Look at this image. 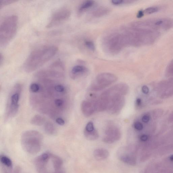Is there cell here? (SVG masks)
Instances as JSON below:
<instances>
[{
    "instance_id": "obj_1",
    "label": "cell",
    "mask_w": 173,
    "mask_h": 173,
    "mask_svg": "<svg viewBox=\"0 0 173 173\" xmlns=\"http://www.w3.org/2000/svg\"><path fill=\"white\" fill-rule=\"evenodd\" d=\"M58 51L57 47L51 45L43 46L35 49L26 59L23 68L27 72L34 71L52 58Z\"/></svg>"
},
{
    "instance_id": "obj_2",
    "label": "cell",
    "mask_w": 173,
    "mask_h": 173,
    "mask_svg": "<svg viewBox=\"0 0 173 173\" xmlns=\"http://www.w3.org/2000/svg\"><path fill=\"white\" fill-rule=\"evenodd\" d=\"M128 45L140 46L151 45L159 37V31L147 29H124Z\"/></svg>"
},
{
    "instance_id": "obj_3",
    "label": "cell",
    "mask_w": 173,
    "mask_h": 173,
    "mask_svg": "<svg viewBox=\"0 0 173 173\" xmlns=\"http://www.w3.org/2000/svg\"><path fill=\"white\" fill-rule=\"evenodd\" d=\"M124 90L119 84L105 90L101 96L107 100L108 106L107 111L111 115L119 113L125 104Z\"/></svg>"
},
{
    "instance_id": "obj_4",
    "label": "cell",
    "mask_w": 173,
    "mask_h": 173,
    "mask_svg": "<svg viewBox=\"0 0 173 173\" xmlns=\"http://www.w3.org/2000/svg\"><path fill=\"white\" fill-rule=\"evenodd\" d=\"M103 46L106 52L112 54L119 53L128 46L123 29L113 30L105 35L103 40Z\"/></svg>"
},
{
    "instance_id": "obj_5",
    "label": "cell",
    "mask_w": 173,
    "mask_h": 173,
    "mask_svg": "<svg viewBox=\"0 0 173 173\" xmlns=\"http://www.w3.org/2000/svg\"><path fill=\"white\" fill-rule=\"evenodd\" d=\"M129 27L134 29H147L157 31L167 30L173 28V19L166 17L148 19L133 22L130 25Z\"/></svg>"
},
{
    "instance_id": "obj_6",
    "label": "cell",
    "mask_w": 173,
    "mask_h": 173,
    "mask_svg": "<svg viewBox=\"0 0 173 173\" xmlns=\"http://www.w3.org/2000/svg\"><path fill=\"white\" fill-rule=\"evenodd\" d=\"M43 139V136L40 132L34 130L26 131L21 137L22 147L29 154H36L41 150Z\"/></svg>"
},
{
    "instance_id": "obj_7",
    "label": "cell",
    "mask_w": 173,
    "mask_h": 173,
    "mask_svg": "<svg viewBox=\"0 0 173 173\" xmlns=\"http://www.w3.org/2000/svg\"><path fill=\"white\" fill-rule=\"evenodd\" d=\"M18 24L17 16L11 15L6 17L0 26V45L4 47L12 40L16 33Z\"/></svg>"
},
{
    "instance_id": "obj_8",
    "label": "cell",
    "mask_w": 173,
    "mask_h": 173,
    "mask_svg": "<svg viewBox=\"0 0 173 173\" xmlns=\"http://www.w3.org/2000/svg\"><path fill=\"white\" fill-rule=\"evenodd\" d=\"M138 149L139 147L135 145L121 147L117 152L118 158L125 164L135 166L137 163V155Z\"/></svg>"
},
{
    "instance_id": "obj_9",
    "label": "cell",
    "mask_w": 173,
    "mask_h": 173,
    "mask_svg": "<svg viewBox=\"0 0 173 173\" xmlns=\"http://www.w3.org/2000/svg\"><path fill=\"white\" fill-rule=\"evenodd\" d=\"M115 75L105 72L98 75L90 86V90L93 91H100L107 87L117 80Z\"/></svg>"
},
{
    "instance_id": "obj_10",
    "label": "cell",
    "mask_w": 173,
    "mask_h": 173,
    "mask_svg": "<svg viewBox=\"0 0 173 173\" xmlns=\"http://www.w3.org/2000/svg\"><path fill=\"white\" fill-rule=\"evenodd\" d=\"M70 10L66 7H62L55 11L51 17L46 28L49 29L63 24L70 18Z\"/></svg>"
},
{
    "instance_id": "obj_11",
    "label": "cell",
    "mask_w": 173,
    "mask_h": 173,
    "mask_svg": "<svg viewBox=\"0 0 173 173\" xmlns=\"http://www.w3.org/2000/svg\"><path fill=\"white\" fill-rule=\"evenodd\" d=\"M13 91L9 97L8 104H7L6 113L7 116L8 118L14 116L18 111V103L21 91V85H16Z\"/></svg>"
},
{
    "instance_id": "obj_12",
    "label": "cell",
    "mask_w": 173,
    "mask_h": 173,
    "mask_svg": "<svg viewBox=\"0 0 173 173\" xmlns=\"http://www.w3.org/2000/svg\"><path fill=\"white\" fill-rule=\"evenodd\" d=\"M105 133L103 140L108 144H112L119 141L121 136L120 129L114 125H109L105 129Z\"/></svg>"
},
{
    "instance_id": "obj_13",
    "label": "cell",
    "mask_w": 173,
    "mask_h": 173,
    "mask_svg": "<svg viewBox=\"0 0 173 173\" xmlns=\"http://www.w3.org/2000/svg\"><path fill=\"white\" fill-rule=\"evenodd\" d=\"M88 72V69L85 66L82 65H76L73 66L71 70L70 76L72 79L75 80L85 76Z\"/></svg>"
},
{
    "instance_id": "obj_14",
    "label": "cell",
    "mask_w": 173,
    "mask_h": 173,
    "mask_svg": "<svg viewBox=\"0 0 173 173\" xmlns=\"http://www.w3.org/2000/svg\"><path fill=\"white\" fill-rule=\"evenodd\" d=\"M81 109L82 114L86 117L91 116L96 112L93 104L88 101H84L82 102Z\"/></svg>"
},
{
    "instance_id": "obj_15",
    "label": "cell",
    "mask_w": 173,
    "mask_h": 173,
    "mask_svg": "<svg viewBox=\"0 0 173 173\" xmlns=\"http://www.w3.org/2000/svg\"><path fill=\"white\" fill-rule=\"evenodd\" d=\"M93 155L96 160H104L107 159L109 156V151L104 148H100L96 149L93 152Z\"/></svg>"
},
{
    "instance_id": "obj_16",
    "label": "cell",
    "mask_w": 173,
    "mask_h": 173,
    "mask_svg": "<svg viewBox=\"0 0 173 173\" xmlns=\"http://www.w3.org/2000/svg\"><path fill=\"white\" fill-rule=\"evenodd\" d=\"M173 152V141L162 144V146L158 149L160 155L163 156Z\"/></svg>"
},
{
    "instance_id": "obj_17",
    "label": "cell",
    "mask_w": 173,
    "mask_h": 173,
    "mask_svg": "<svg viewBox=\"0 0 173 173\" xmlns=\"http://www.w3.org/2000/svg\"><path fill=\"white\" fill-rule=\"evenodd\" d=\"M110 11V9L107 7L100 6L94 9L92 12V14L94 17H100L107 15Z\"/></svg>"
},
{
    "instance_id": "obj_18",
    "label": "cell",
    "mask_w": 173,
    "mask_h": 173,
    "mask_svg": "<svg viewBox=\"0 0 173 173\" xmlns=\"http://www.w3.org/2000/svg\"><path fill=\"white\" fill-rule=\"evenodd\" d=\"M95 2L92 0H88L82 2L78 7V14H81L91 8L95 4Z\"/></svg>"
},
{
    "instance_id": "obj_19",
    "label": "cell",
    "mask_w": 173,
    "mask_h": 173,
    "mask_svg": "<svg viewBox=\"0 0 173 173\" xmlns=\"http://www.w3.org/2000/svg\"><path fill=\"white\" fill-rule=\"evenodd\" d=\"M84 132L86 138L89 140L94 141L99 138V133L96 129L92 132H88L84 130Z\"/></svg>"
},
{
    "instance_id": "obj_20",
    "label": "cell",
    "mask_w": 173,
    "mask_h": 173,
    "mask_svg": "<svg viewBox=\"0 0 173 173\" xmlns=\"http://www.w3.org/2000/svg\"><path fill=\"white\" fill-rule=\"evenodd\" d=\"M0 160L3 166L11 170L12 168L13 164L12 161L7 157L2 155L0 157Z\"/></svg>"
},
{
    "instance_id": "obj_21",
    "label": "cell",
    "mask_w": 173,
    "mask_h": 173,
    "mask_svg": "<svg viewBox=\"0 0 173 173\" xmlns=\"http://www.w3.org/2000/svg\"><path fill=\"white\" fill-rule=\"evenodd\" d=\"M45 121L44 118L39 115H36L32 118L30 123L34 125L40 126L44 124Z\"/></svg>"
},
{
    "instance_id": "obj_22",
    "label": "cell",
    "mask_w": 173,
    "mask_h": 173,
    "mask_svg": "<svg viewBox=\"0 0 173 173\" xmlns=\"http://www.w3.org/2000/svg\"><path fill=\"white\" fill-rule=\"evenodd\" d=\"M44 129L46 133L49 135H54L56 133L55 128L52 123L49 122L46 123Z\"/></svg>"
},
{
    "instance_id": "obj_23",
    "label": "cell",
    "mask_w": 173,
    "mask_h": 173,
    "mask_svg": "<svg viewBox=\"0 0 173 173\" xmlns=\"http://www.w3.org/2000/svg\"><path fill=\"white\" fill-rule=\"evenodd\" d=\"M156 172L157 173H173V170L163 165L157 164Z\"/></svg>"
},
{
    "instance_id": "obj_24",
    "label": "cell",
    "mask_w": 173,
    "mask_h": 173,
    "mask_svg": "<svg viewBox=\"0 0 173 173\" xmlns=\"http://www.w3.org/2000/svg\"><path fill=\"white\" fill-rule=\"evenodd\" d=\"M161 9L160 7L158 6H153L147 8L143 10L144 15H150L158 12Z\"/></svg>"
},
{
    "instance_id": "obj_25",
    "label": "cell",
    "mask_w": 173,
    "mask_h": 173,
    "mask_svg": "<svg viewBox=\"0 0 173 173\" xmlns=\"http://www.w3.org/2000/svg\"><path fill=\"white\" fill-rule=\"evenodd\" d=\"M163 113L162 109H158L154 110L152 112L153 119H158L163 115Z\"/></svg>"
},
{
    "instance_id": "obj_26",
    "label": "cell",
    "mask_w": 173,
    "mask_h": 173,
    "mask_svg": "<svg viewBox=\"0 0 173 173\" xmlns=\"http://www.w3.org/2000/svg\"><path fill=\"white\" fill-rule=\"evenodd\" d=\"M17 2L13 0H0V9Z\"/></svg>"
},
{
    "instance_id": "obj_27",
    "label": "cell",
    "mask_w": 173,
    "mask_h": 173,
    "mask_svg": "<svg viewBox=\"0 0 173 173\" xmlns=\"http://www.w3.org/2000/svg\"><path fill=\"white\" fill-rule=\"evenodd\" d=\"M85 45L88 49L90 51H93L95 49V46L94 43L91 40H86L84 42Z\"/></svg>"
},
{
    "instance_id": "obj_28",
    "label": "cell",
    "mask_w": 173,
    "mask_h": 173,
    "mask_svg": "<svg viewBox=\"0 0 173 173\" xmlns=\"http://www.w3.org/2000/svg\"><path fill=\"white\" fill-rule=\"evenodd\" d=\"M40 86L36 83L31 84L30 86V89L31 92L37 93L40 90Z\"/></svg>"
},
{
    "instance_id": "obj_29",
    "label": "cell",
    "mask_w": 173,
    "mask_h": 173,
    "mask_svg": "<svg viewBox=\"0 0 173 173\" xmlns=\"http://www.w3.org/2000/svg\"><path fill=\"white\" fill-rule=\"evenodd\" d=\"M133 1H124V0H112L111 3L113 5H120L124 4L131 3Z\"/></svg>"
},
{
    "instance_id": "obj_30",
    "label": "cell",
    "mask_w": 173,
    "mask_h": 173,
    "mask_svg": "<svg viewBox=\"0 0 173 173\" xmlns=\"http://www.w3.org/2000/svg\"><path fill=\"white\" fill-rule=\"evenodd\" d=\"M95 129L93 123L90 121L86 124L84 130L86 131L92 132Z\"/></svg>"
},
{
    "instance_id": "obj_31",
    "label": "cell",
    "mask_w": 173,
    "mask_h": 173,
    "mask_svg": "<svg viewBox=\"0 0 173 173\" xmlns=\"http://www.w3.org/2000/svg\"><path fill=\"white\" fill-rule=\"evenodd\" d=\"M151 116L149 114H147L143 116L142 120L144 123H148L151 120Z\"/></svg>"
},
{
    "instance_id": "obj_32",
    "label": "cell",
    "mask_w": 173,
    "mask_h": 173,
    "mask_svg": "<svg viewBox=\"0 0 173 173\" xmlns=\"http://www.w3.org/2000/svg\"><path fill=\"white\" fill-rule=\"evenodd\" d=\"M150 137L149 135L144 134L141 135L139 138L141 142L147 143L149 141Z\"/></svg>"
},
{
    "instance_id": "obj_33",
    "label": "cell",
    "mask_w": 173,
    "mask_h": 173,
    "mask_svg": "<svg viewBox=\"0 0 173 173\" xmlns=\"http://www.w3.org/2000/svg\"><path fill=\"white\" fill-rule=\"evenodd\" d=\"M54 89L58 93H63L65 91V88L63 86L61 85L56 86L54 87Z\"/></svg>"
},
{
    "instance_id": "obj_34",
    "label": "cell",
    "mask_w": 173,
    "mask_h": 173,
    "mask_svg": "<svg viewBox=\"0 0 173 173\" xmlns=\"http://www.w3.org/2000/svg\"><path fill=\"white\" fill-rule=\"evenodd\" d=\"M134 127L138 131H141L143 129V125L140 122L137 121L134 124Z\"/></svg>"
},
{
    "instance_id": "obj_35",
    "label": "cell",
    "mask_w": 173,
    "mask_h": 173,
    "mask_svg": "<svg viewBox=\"0 0 173 173\" xmlns=\"http://www.w3.org/2000/svg\"><path fill=\"white\" fill-rule=\"evenodd\" d=\"M167 73L169 76L173 77V64L170 63L167 69Z\"/></svg>"
},
{
    "instance_id": "obj_36",
    "label": "cell",
    "mask_w": 173,
    "mask_h": 173,
    "mask_svg": "<svg viewBox=\"0 0 173 173\" xmlns=\"http://www.w3.org/2000/svg\"><path fill=\"white\" fill-rule=\"evenodd\" d=\"M54 102L55 105L57 107H62L64 103V101L61 99H56L55 100Z\"/></svg>"
},
{
    "instance_id": "obj_37",
    "label": "cell",
    "mask_w": 173,
    "mask_h": 173,
    "mask_svg": "<svg viewBox=\"0 0 173 173\" xmlns=\"http://www.w3.org/2000/svg\"><path fill=\"white\" fill-rule=\"evenodd\" d=\"M56 122L59 125H63L65 124V121L62 118H58L56 120Z\"/></svg>"
},
{
    "instance_id": "obj_38",
    "label": "cell",
    "mask_w": 173,
    "mask_h": 173,
    "mask_svg": "<svg viewBox=\"0 0 173 173\" xmlns=\"http://www.w3.org/2000/svg\"><path fill=\"white\" fill-rule=\"evenodd\" d=\"M143 92L145 94H147L148 93L149 89L148 88L147 86L144 85L143 86L142 88Z\"/></svg>"
},
{
    "instance_id": "obj_39",
    "label": "cell",
    "mask_w": 173,
    "mask_h": 173,
    "mask_svg": "<svg viewBox=\"0 0 173 173\" xmlns=\"http://www.w3.org/2000/svg\"><path fill=\"white\" fill-rule=\"evenodd\" d=\"M144 15L143 10H141L138 12L137 13V17L138 18H140L143 17Z\"/></svg>"
},
{
    "instance_id": "obj_40",
    "label": "cell",
    "mask_w": 173,
    "mask_h": 173,
    "mask_svg": "<svg viewBox=\"0 0 173 173\" xmlns=\"http://www.w3.org/2000/svg\"><path fill=\"white\" fill-rule=\"evenodd\" d=\"M136 105L138 107H140L142 105V101L140 99H137L136 101Z\"/></svg>"
},
{
    "instance_id": "obj_41",
    "label": "cell",
    "mask_w": 173,
    "mask_h": 173,
    "mask_svg": "<svg viewBox=\"0 0 173 173\" xmlns=\"http://www.w3.org/2000/svg\"><path fill=\"white\" fill-rule=\"evenodd\" d=\"M168 121L171 123H173V111L169 117Z\"/></svg>"
},
{
    "instance_id": "obj_42",
    "label": "cell",
    "mask_w": 173,
    "mask_h": 173,
    "mask_svg": "<svg viewBox=\"0 0 173 173\" xmlns=\"http://www.w3.org/2000/svg\"><path fill=\"white\" fill-rule=\"evenodd\" d=\"M0 57H1L0 58V65L1 66L3 61V57L1 53L0 54Z\"/></svg>"
},
{
    "instance_id": "obj_43",
    "label": "cell",
    "mask_w": 173,
    "mask_h": 173,
    "mask_svg": "<svg viewBox=\"0 0 173 173\" xmlns=\"http://www.w3.org/2000/svg\"><path fill=\"white\" fill-rule=\"evenodd\" d=\"M171 168H172V169H173V163L171 165Z\"/></svg>"
},
{
    "instance_id": "obj_44",
    "label": "cell",
    "mask_w": 173,
    "mask_h": 173,
    "mask_svg": "<svg viewBox=\"0 0 173 173\" xmlns=\"http://www.w3.org/2000/svg\"><path fill=\"white\" fill-rule=\"evenodd\" d=\"M170 64H173V60H172L170 63Z\"/></svg>"
}]
</instances>
